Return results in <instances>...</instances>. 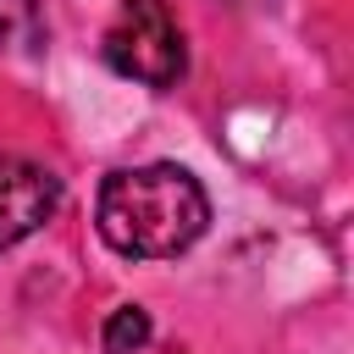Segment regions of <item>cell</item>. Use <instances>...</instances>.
Segmentation results:
<instances>
[{
  "label": "cell",
  "mask_w": 354,
  "mask_h": 354,
  "mask_svg": "<svg viewBox=\"0 0 354 354\" xmlns=\"http://www.w3.org/2000/svg\"><path fill=\"white\" fill-rule=\"evenodd\" d=\"M94 216H100V238L116 254L166 260V254H183L205 232L210 199L183 166H133L100 183Z\"/></svg>",
  "instance_id": "1"
},
{
  "label": "cell",
  "mask_w": 354,
  "mask_h": 354,
  "mask_svg": "<svg viewBox=\"0 0 354 354\" xmlns=\"http://www.w3.org/2000/svg\"><path fill=\"white\" fill-rule=\"evenodd\" d=\"M105 61L149 88H171L188 66L183 55V33L166 0H122L116 22L105 28Z\"/></svg>",
  "instance_id": "2"
},
{
  "label": "cell",
  "mask_w": 354,
  "mask_h": 354,
  "mask_svg": "<svg viewBox=\"0 0 354 354\" xmlns=\"http://www.w3.org/2000/svg\"><path fill=\"white\" fill-rule=\"evenodd\" d=\"M61 205V177L28 155L0 149V249H17L33 238Z\"/></svg>",
  "instance_id": "3"
},
{
  "label": "cell",
  "mask_w": 354,
  "mask_h": 354,
  "mask_svg": "<svg viewBox=\"0 0 354 354\" xmlns=\"http://www.w3.org/2000/svg\"><path fill=\"white\" fill-rule=\"evenodd\" d=\"M44 39H50V28H44V6L39 0H0V50L39 55Z\"/></svg>",
  "instance_id": "4"
},
{
  "label": "cell",
  "mask_w": 354,
  "mask_h": 354,
  "mask_svg": "<svg viewBox=\"0 0 354 354\" xmlns=\"http://www.w3.org/2000/svg\"><path fill=\"white\" fill-rule=\"evenodd\" d=\"M144 343H149V315H144L138 304L111 310V321H105V354H133V348H144Z\"/></svg>",
  "instance_id": "5"
}]
</instances>
